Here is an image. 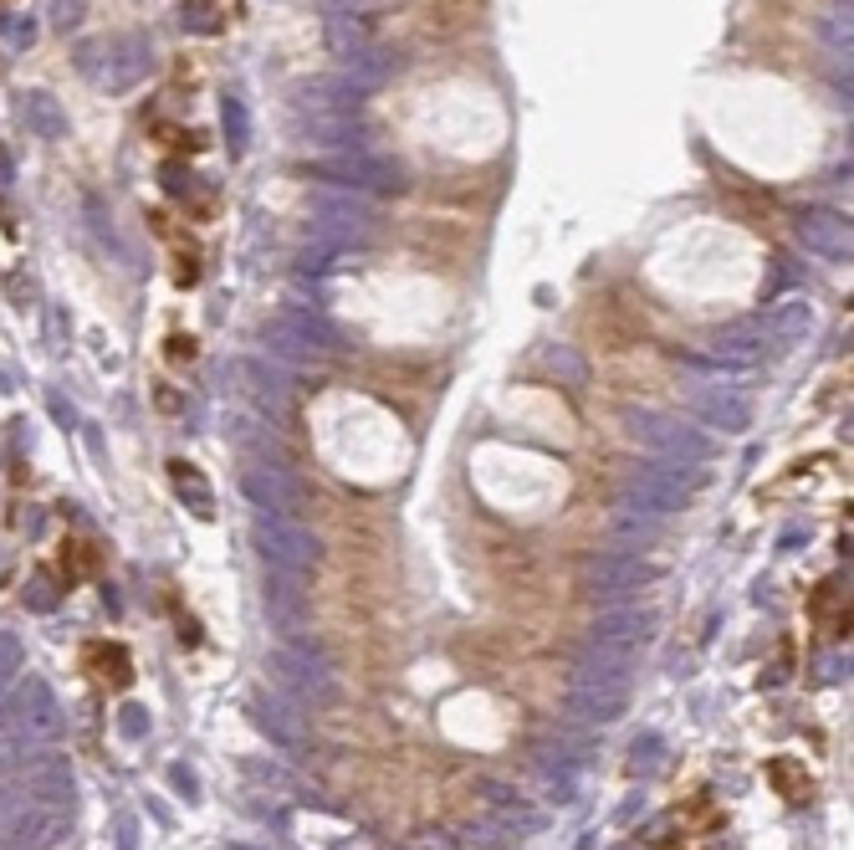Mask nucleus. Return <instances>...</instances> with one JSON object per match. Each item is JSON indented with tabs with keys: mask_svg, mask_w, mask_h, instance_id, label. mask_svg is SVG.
<instances>
[{
	"mask_svg": "<svg viewBox=\"0 0 854 850\" xmlns=\"http://www.w3.org/2000/svg\"><path fill=\"white\" fill-rule=\"evenodd\" d=\"M814 620L829 636H850V584L844 579H823L814 594Z\"/></svg>",
	"mask_w": 854,
	"mask_h": 850,
	"instance_id": "f257e3e1",
	"label": "nucleus"
},
{
	"mask_svg": "<svg viewBox=\"0 0 854 850\" xmlns=\"http://www.w3.org/2000/svg\"><path fill=\"white\" fill-rule=\"evenodd\" d=\"M87 672H93V682L97 687H108V691H118V687H128V676H133V661H128V651L124 645H87Z\"/></svg>",
	"mask_w": 854,
	"mask_h": 850,
	"instance_id": "f03ea898",
	"label": "nucleus"
},
{
	"mask_svg": "<svg viewBox=\"0 0 854 850\" xmlns=\"http://www.w3.org/2000/svg\"><path fill=\"white\" fill-rule=\"evenodd\" d=\"M768 779H773L777 784V794H783V800H808V789H814V779H808L804 769H798V764H793V758H777L773 769H768Z\"/></svg>",
	"mask_w": 854,
	"mask_h": 850,
	"instance_id": "7ed1b4c3",
	"label": "nucleus"
},
{
	"mask_svg": "<svg viewBox=\"0 0 854 850\" xmlns=\"http://www.w3.org/2000/svg\"><path fill=\"white\" fill-rule=\"evenodd\" d=\"M67 554H62V569L72 563V574H87V569H97V554H93V544H62Z\"/></svg>",
	"mask_w": 854,
	"mask_h": 850,
	"instance_id": "20e7f679",
	"label": "nucleus"
},
{
	"mask_svg": "<svg viewBox=\"0 0 854 850\" xmlns=\"http://www.w3.org/2000/svg\"><path fill=\"white\" fill-rule=\"evenodd\" d=\"M169 344H175V349H169V353H175V359H195V338L175 334V338H169Z\"/></svg>",
	"mask_w": 854,
	"mask_h": 850,
	"instance_id": "39448f33",
	"label": "nucleus"
}]
</instances>
